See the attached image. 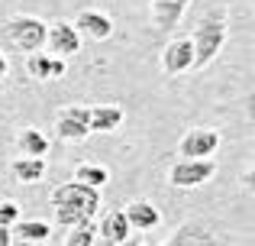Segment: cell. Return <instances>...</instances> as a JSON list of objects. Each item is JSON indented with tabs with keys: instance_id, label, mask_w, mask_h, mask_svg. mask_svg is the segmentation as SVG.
Listing matches in <instances>:
<instances>
[{
	"instance_id": "obj_12",
	"label": "cell",
	"mask_w": 255,
	"mask_h": 246,
	"mask_svg": "<svg viewBox=\"0 0 255 246\" xmlns=\"http://www.w3.org/2000/svg\"><path fill=\"white\" fill-rule=\"evenodd\" d=\"M123 217L126 224H129V230H155L158 224H162V211L155 208L152 201H145V198H136V201H129L123 208Z\"/></svg>"
},
{
	"instance_id": "obj_22",
	"label": "cell",
	"mask_w": 255,
	"mask_h": 246,
	"mask_svg": "<svg viewBox=\"0 0 255 246\" xmlns=\"http://www.w3.org/2000/svg\"><path fill=\"white\" fill-rule=\"evenodd\" d=\"M6 71H10V62H6V52L0 49V81L6 78Z\"/></svg>"
},
{
	"instance_id": "obj_15",
	"label": "cell",
	"mask_w": 255,
	"mask_h": 246,
	"mask_svg": "<svg viewBox=\"0 0 255 246\" xmlns=\"http://www.w3.org/2000/svg\"><path fill=\"white\" fill-rule=\"evenodd\" d=\"M97 237H100V240H104L107 246H120L123 240H129V224H126L123 211H110V214L100 221Z\"/></svg>"
},
{
	"instance_id": "obj_8",
	"label": "cell",
	"mask_w": 255,
	"mask_h": 246,
	"mask_svg": "<svg viewBox=\"0 0 255 246\" xmlns=\"http://www.w3.org/2000/svg\"><path fill=\"white\" fill-rule=\"evenodd\" d=\"M162 246H226L223 237L204 221H184Z\"/></svg>"
},
{
	"instance_id": "obj_9",
	"label": "cell",
	"mask_w": 255,
	"mask_h": 246,
	"mask_svg": "<svg viewBox=\"0 0 255 246\" xmlns=\"http://www.w3.org/2000/svg\"><path fill=\"white\" fill-rule=\"evenodd\" d=\"M162 71L171 78L184 75V71H194V49H191V36H178L171 39L162 49Z\"/></svg>"
},
{
	"instance_id": "obj_18",
	"label": "cell",
	"mask_w": 255,
	"mask_h": 246,
	"mask_svg": "<svg viewBox=\"0 0 255 246\" xmlns=\"http://www.w3.org/2000/svg\"><path fill=\"white\" fill-rule=\"evenodd\" d=\"M71 182H81V185H87V188H104L107 182H110V169L107 165H97V162H84V165H78L75 169V178Z\"/></svg>"
},
{
	"instance_id": "obj_1",
	"label": "cell",
	"mask_w": 255,
	"mask_h": 246,
	"mask_svg": "<svg viewBox=\"0 0 255 246\" xmlns=\"http://www.w3.org/2000/svg\"><path fill=\"white\" fill-rule=\"evenodd\" d=\"M52 208H55V224L58 227H78L97 217L100 211V191L87 188L81 182H65L52 191Z\"/></svg>"
},
{
	"instance_id": "obj_17",
	"label": "cell",
	"mask_w": 255,
	"mask_h": 246,
	"mask_svg": "<svg viewBox=\"0 0 255 246\" xmlns=\"http://www.w3.org/2000/svg\"><path fill=\"white\" fill-rule=\"evenodd\" d=\"M10 234H16L23 243H45L52 237V230H49V224H45V221H36V217H19V221L13 224Z\"/></svg>"
},
{
	"instance_id": "obj_3",
	"label": "cell",
	"mask_w": 255,
	"mask_h": 246,
	"mask_svg": "<svg viewBox=\"0 0 255 246\" xmlns=\"http://www.w3.org/2000/svg\"><path fill=\"white\" fill-rule=\"evenodd\" d=\"M45 26L49 23L32 16V13H16V16H10L0 26V42L10 52H26V55L42 52L45 49Z\"/></svg>"
},
{
	"instance_id": "obj_23",
	"label": "cell",
	"mask_w": 255,
	"mask_h": 246,
	"mask_svg": "<svg viewBox=\"0 0 255 246\" xmlns=\"http://www.w3.org/2000/svg\"><path fill=\"white\" fill-rule=\"evenodd\" d=\"M0 246H13V234L6 227H0Z\"/></svg>"
},
{
	"instance_id": "obj_20",
	"label": "cell",
	"mask_w": 255,
	"mask_h": 246,
	"mask_svg": "<svg viewBox=\"0 0 255 246\" xmlns=\"http://www.w3.org/2000/svg\"><path fill=\"white\" fill-rule=\"evenodd\" d=\"M94 240H97V227H94V221H87V224H78V227L68 230L65 246H94Z\"/></svg>"
},
{
	"instance_id": "obj_19",
	"label": "cell",
	"mask_w": 255,
	"mask_h": 246,
	"mask_svg": "<svg viewBox=\"0 0 255 246\" xmlns=\"http://www.w3.org/2000/svg\"><path fill=\"white\" fill-rule=\"evenodd\" d=\"M13 175L19 178L23 185H36V182H42V175H45V159H16L13 162Z\"/></svg>"
},
{
	"instance_id": "obj_14",
	"label": "cell",
	"mask_w": 255,
	"mask_h": 246,
	"mask_svg": "<svg viewBox=\"0 0 255 246\" xmlns=\"http://www.w3.org/2000/svg\"><path fill=\"white\" fill-rule=\"evenodd\" d=\"M123 123V110L113 107V104H100V107L87 110V126L91 133H117Z\"/></svg>"
},
{
	"instance_id": "obj_5",
	"label": "cell",
	"mask_w": 255,
	"mask_h": 246,
	"mask_svg": "<svg viewBox=\"0 0 255 246\" xmlns=\"http://www.w3.org/2000/svg\"><path fill=\"white\" fill-rule=\"evenodd\" d=\"M81 42L84 39L78 36L71 19H55V23L45 26V45H49V55H55V58H65V62H68L71 55L81 52Z\"/></svg>"
},
{
	"instance_id": "obj_6",
	"label": "cell",
	"mask_w": 255,
	"mask_h": 246,
	"mask_svg": "<svg viewBox=\"0 0 255 246\" xmlns=\"http://www.w3.org/2000/svg\"><path fill=\"white\" fill-rule=\"evenodd\" d=\"M217 149H220V133L213 126H191L178 143L181 159H213Z\"/></svg>"
},
{
	"instance_id": "obj_21",
	"label": "cell",
	"mask_w": 255,
	"mask_h": 246,
	"mask_svg": "<svg viewBox=\"0 0 255 246\" xmlns=\"http://www.w3.org/2000/svg\"><path fill=\"white\" fill-rule=\"evenodd\" d=\"M19 204L16 201H0V227H6V230H13V224L19 221Z\"/></svg>"
},
{
	"instance_id": "obj_4",
	"label": "cell",
	"mask_w": 255,
	"mask_h": 246,
	"mask_svg": "<svg viewBox=\"0 0 255 246\" xmlns=\"http://www.w3.org/2000/svg\"><path fill=\"white\" fill-rule=\"evenodd\" d=\"M217 175V159H178L168 172V182L181 191H191L207 185Z\"/></svg>"
},
{
	"instance_id": "obj_16",
	"label": "cell",
	"mask_w": 255,
	"mask_h": 246,
	"mask_svg": "<svg viewBox=\"0 0 255 246\" xmlns=\"http://www.w3.org/2000/svg\"><path fill=\"white\" fill-rule=\"evenodd\" d=\"M16 146H19V152H23L26 159H42L45 152H49V139H45V133L36 130V126H26V130H19Z\"/></svg>"
},
{
	"instance_id": "obj_2",
	"label": "cell",
	"mask_w": 255,
	"mask_h": 246,
	"mask_svg": "<svg viewBox=\"0 0 255 246\" xmlns=\"http://www.w3.org/2000/svg\"><path fill=\"white\" fill-rule=\"evenodd\" d=\"M226 36H230V13L226 6H213L210 13H204L197 26L191 32V49H194V68H207L213 58L220 55Z\"/></svg>"
},
{
	"instance_id": "obj_24",
	"label": "cell",
	"mask_w": 255,
	"mask_h": 246,
	"mask_svg": "<svg viewBox=\"0 0 255 246\" xmlns=\"http://www.w3.org/2000/svg\"><path fill=\"white\" fill-rule=\"evenodd\" d=\"M120 246H145V243L139 240V237H129V240H123V243H120Z\"/></svg>"
},
{
	"instance_id": "obj_13",
	"label": "cell",
	"mask_w": 255,
	"mask_h": 246,
	"mask_svg": "<svg viewBox=\"0 0 255 246\" xmlns=\"http://www.w3.org/2000/svg\"><path fill=\"white\" fill-rule=\"evenodd\" d=\"M26 68H29V75L36 78V81H58V78H65V71H68V62L49 55V52H32V55L26 58Z\"/></svg>"
},
{
	"instance_id": "obj_10",
	"label": "cell",
	"mask_w": 255,
	"mask_h": 246,
	"mask_svg": "<svg viewBox=\"0 0 255 246\" xmlns=\"http://www.w3.org/2000/svg\"><path fill=\"white\" fill-rule=\"evenodd\" d=\"M187 6H191V0H149V16L155 32H165V36L174 32L178 23L184 19Z\"/></svg>"
},
{
	"instance_id": "obj_7",
	"label": "cell",
	"mask_w": 255,
	"mask_h": 246,
	"mask_svg": "<svg viewBox=\"0 0 255 246\" xmlns=\"http://www.w3.org/2000/svg\"><path fill=\"white\" fill-rule=\"evenodd\" d=\"M87 110L91 107H81V104H68L55 114V133L58 139L65 143H84L91 136V126H87Z\"/></svg>"
},
{
	"instance_id": "obj_11",
	"label": "cell",
	"mask_w": 255,
	"mask_h": 246,
	"mask_svg": "<svg viewBox=\"0 0 255 246\" xmlns=\"http://www.w3.org/2000/svg\"><path fill=\"white\" fill-rule=\"evenodd\" d=\"M71 26L78 29V36H81V39L87 36V39H94V42H104V39L113 36V19L107 16L104 10H81Z\"/></svg>"
}]
</instances>
